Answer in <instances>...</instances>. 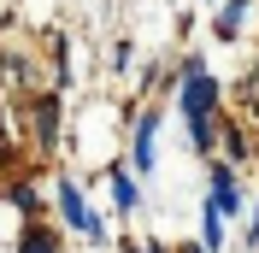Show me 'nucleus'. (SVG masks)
<instances>
[{
	"mask_svg": "<svg viewBox=\"0 0 259 253\" xmlns=\"http://www.w3.org/2000/svg\"><path fill=\"white\" fill-rule=\"evenodd\" d=\"M242 12H247V0H224L218 18H212V35H218V41H236V35H242Z\"/></svg>",
	"mask_w": 259,
	"mask_h": 253,
	"instance_id": "5",
	"label": "nucleus"
},
{
	"mask_svg": "<svg viewBox=\"0 0 259 253\" xmlns=\"http://www.w3.org/2000/svg\"><path fill=\"white\" fill-rule=\"evenodd\" d=\"M206 206L218 212V218H236V212H242V189H236V171H224V165L212 171V194H206Z\"/></svg>",
	"mask_w": 259,
	"mask_h": 253,
	"instance_id": "4",
	"label": "nucleus"
},
{
	"mask_svg": "<svg viewBox=\"0 0 259 253\" xmlns=\"http://www.w3.org/2000/svg\"><path fill=\"white\" fill-rule=\"evenodd\" d=\"M59 212H65V224H71V230H82L95 247L106 241V224L95 218V206L82 200V189H77V183H59Z\"/></svg>",
	"mask_w": 259,
	"mask_h": 253,
	"instance_id": "2",
	"label": "nucleus"
},
{
	"mask_svg": "<svg viewBox=\"0 0 259 253\" xmlns=\"http://www.w3.org/2000/svg\"><path fill=\"white\" fill-rule=\"evenodd\" d=\"M200 247H206V253H218V247H224V218H218L212 206L200 212Z\"/></svg>",
	"mask_w": 259,
	"mask_h": 253,
	"instance_id": "9",
	"label": "nucleus"
},
{
	"mask_svg": "<svg viewBox=\"0 0 259 253\" xmlns=\"http://www.w3.org/2000/svg\"><path fill=\"white\" fill-rule=\"evenodd\" d=\"M18 253H59V241H53V230H41V224H30V230L18 236Z\"/></svg>",
	"mask_w": 259,
	"mask_h": 253,
	"instance_id": "8",
	"label": "nucleus"
},
{
	"mask_svg": "<svg viewBox=\"0 0 259 253\" xmlns=\"http://www.w3.org/2000/svg\"><path fill=\"white\" fill-rule=\"evenodd\" d=\"M0 142H6V118H0Z\"/></svg>",
	"mask_w": 259,
	"mask_h": 253,
	"instance_id": "13",
	"label": "nucleus"
},
{
	"mask_svg": "<svg viewBox=\"0 0 259 253\" xmlns=\"http://www.w3.org/2000/svg\"><path fill=\"white\" fill-rule=\"evenodd\" d=\"M253 241H259V212H253V230H247V247H253Z\"/></svg>",
	"mask_w": 259,
	"mask_h": 253,
	"instance_id": "11",
	"label": "nucleus"
},
{
	"mask_svg": "<svg viewBox=\"0 0 259 253\" xmlns=\"http://www.w3.org/2000/svg\"><path fill=\"white\" fill-rule=\"evenodd\" d=\"M112 200H118V212H124V218L142 206V183H136L130 171H118V165H112Z\"/></svg>",
	"mask_w": 259,
	"mask_h": 253,
	"instance_id": "7",
	"label": "nucleus"
},
{
	"mask_svg": "<svg viewBox=\"0 0 259 253\" xmlns=\"http://www.w3.org/2000/svg\"><path fill=\"white\" fill-rule=\"evenodd\" d=\"M177 253H206V247H177Z\"/></svg>",
	"mask_w": 259,
	"mask_h": 253,
	"instance_id": "12",
	"label": "nucleus"
},
{
	"mask_svg": "<svg viewBox=\"0 0 259 253\" xmlns=\"http://www.w3.org/2000/svg\"><path fill=\"white\" fill-rule=\"evenodd\" d=\"M153 136H159V118L147 112L142 124H136V171H153L159 159H153Z\"/></svg>",
	"mask_w": 259,
	"mask_h": 253,
	"instance_id": "6",
	"label": "nucleus"
},
{
	"mask_svg": "<svg viewBox=\"0 0 259 253\" xmlns=\"http://www.w3.org/2000/svg\"><path fill=\"white\" fill-rule=\"evenodd\" d=\"M30 124H35L41 153H53V142H59V95H35L30 100Z\"/></svg>",
	"mask_w": 259,
	"mask_h": 253,
	"instance_id": "3",
	"label": "nucleus"
},
{
	"mask_svg": "<svg viewBox=\"0 0 259 253\" xmlns=\"http://www.w3.org/2000/svg\"><path fill=\"white\" fill-rule=\"evenodd\" d=\"M124 253H165L159 241H142V247H124Z\"/></svg>",
	"mask_w": 259,
	"mask_h": 253,
	"instance_id": "10",
	"label": "nucleus"
},
{
	"mask_svg": "<svg viewBox=\"0 0 259 253\" xmlns=\"http://www.w3.org/2000/svg\"><path fill=\"white\" fill-rule=\"evenodd\" d=\"M218 100H224L218 77H206V71H194V77H183L177 112H183V124H189V136H194V147H200V153L212 147V112H218Z\"/></svg>",
	"mask_w": 259,
	"mask_h": 253,
	"instance_id": "1",
	"label": "nucleus"
}]
</instances>
